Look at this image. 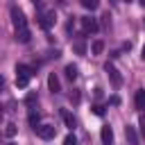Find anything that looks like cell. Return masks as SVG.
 <instances>
[{"mask_svg":"<svg viewBox=\"0 0 145 145\" xmlns=\"http://www.w3.org/2000/svg\"><path fill=\"white\" fill-rule=\"evenodd\" d=\"M125 134H127V138H129V145H138V140H136V131H134V127H125Z\"/></svg>","mask_w":145,"mask_h":145,"instance_id":"cell-12","label":"cell"},{"mask_svg":"<svg viewBox=\"0 0 145 145\" xmlns=\"http://www.w3.org/2000/svg\"><path fill=\"white\" fill-rule=\"evenodd\" d=\"M125 2H129V0H125Z\"/></svg>","mask_w":145,"mask_h":145,"instance_id":"cell-26","label":"cell"},{"mask_svg":"<svg viewBox=\"0 0 145 145\" xmlns=\"http://www.w3.org/2000/svg\"><path fill=\"white\" fill-rule=\"evenodd\" d=\"M140 57H143V61H145V45H143V50H140Z\"/></svg>","mask_w":145,"mask_h":145,"instance_id":"cell-21","label":"cell"},{"mask_svg":"<svg viewBox=\"0 0 145 145\" xmlns=\"http://www.w3.org/2000/svg\"><path fill=\"white\" fill-rule=\"evenodd\" d=\"M66 77L72 82V79H77V66H72V63H68L66 66Z\"/></svg>","mask_w":145,"mask_h":145,"instance_id":"cell-11","label":"cell"},{"mask_svg":"<svg viewBox=\"0 0 145 145\" xmlns=\"http://www.w3.org/2000/svg\"><path fill=\"white\" fill-rule=\"evenodd\" d=\"M34 129H36L39 138H43V140H50V138H54V134H57L52 125H36Z\"/></svg>","mask_w":145,"mask_h":145,"instance_id":"cell-4","label":"cell"},{"mask_svg":"<svg viewBox=\"0 0 145 145\" xmlns=\"http://www.w3.org/2000/svg\"><path fill=\"white\" fill-rule=\"evenodd\" d=\"M5 134L11 138V136H16V125H7V129H5Z\"/></svg>","mask_w":145,"mask_h":145,"instance_id":"cell-18","label":"cell"},{"mask_svg":"<svg viewBox=\"0 0 145 145\" xmlns=\"http://www.w3.org/2000/svg\"><path fill=\"white\" fill-rule=\"evenodd\" d=\"M32 68L29 66H16V86L18 88H25L27 84H29V79H32Z\"/></svg>","mask_w":145,"mask_h":145,"instance_id":"cell-2","label":"cell"},{"mask_svg":"<svg viewBox=\"0 0 145 145\" xmlns=\"http://www.w3.org/2000/svg\"><path fill=\"white\" fill-rule=\"evenodd\" d=\"M138 2H140V5H143V7H145V0H138Z\"/></svg>","mask_w":145,"mask_h":145,"instance_id":"cell-22","label":"cell"},{"mask_svg":"<svg viewBox=\"0 0 145 145\" xmlns=\"http://www.w3.org/2000/svg\"><path fill=\"white\" fill-rule=\"evenodd\" d=\"M93 113H95V116H104V106L95 104V106H93Z\"/></svg>","mask_w":145,"mask_h":145,"instance_id":"cell-19","label":"cell"},{"mask_svg":"<svg viewBox=\"0 0 145 145\" xmlns=\"http://www.w3.org/2000/svg\"><path fill=\"white\" fill-rule=\"evenodd\" d=\"M0 86H2V77H0Z\"/></svg>","mask_w":145,"mask_h":145,"instance_id":"cell-23","label":"cell"},{"mask_svg":"<svg viewBox=\"0 0 145 145\" xmlns=\"http://www.w3.org/2000/svg\"><path fill=\"white\" fill-rule=\"evenodd\" d=\"M36 18H39V27H43V29H50L54 25V20H57L54 14L52 11H45V9H39V16Z\"/></svg>","mask_w":145,"mask_h":145,"instance_id":"cell-3","label":"cell"},{"mask_svg":"<svg viewBox=\"0 0 145 145\" xmlns=\"http://www.w3.org/2000/svg\"><path fill=\"white\" fill-rule=\"evenodd\" d=\"M63 145H77V138H75V134H68V136L63 138Z\"/></svg>","mask_w":145,"mask_h":145,"instance_id":"cell-17","label":"cell"},{"mask_svg":"<svg viewBox=\"0 0 145 145\" xmlns=\"http://www.w3.org/2000/svg\"><path fill=\"white\" fill-rule=\"evenodd\" d=\"M79 2H82L84 9H91V11H95L100 7V0H79Z\"/></svg>","mask_w":145,"mask_h":145,"instance_id":"cell-10","label":"cell"},{"mask_svg":"<svg viewBox=\"0 0 145 145\" xmlns=\"http://www.w3.org/2000/svg\"><path fill=\"white\" fill-rule=\"evenodd\" d=\"M61 118H63V122H66V127H70V129L75 127V118H72V116H70L68 111H61Z\"/></svg>","mask_w":145,"mask_h":145,"instance_id":"cell-14","label":"cell"},{"mask_svg":"<svg viewBox=\"0 0 145 145\" xmlns=\"http://www.w3.org/2000/svg\"><path fill=\"white\" fill-rule=\"evenodd\" d=\"M138 122H140V131L145 134V116H140V120H138Z\"/></svg>","mask_w":145,"mask_h":145,"instance_id":"cell-20","label":"cell"},{"mask_svg":"<svg viewBox=\"0 0 145 145\" xmlns=\"http://www.w3.org/2000/svg\"><path fill=\"white\" fill-rule=\"evenodd\" d=\"M11 23H14V32H16V41L27 43L29 41V27H27V18L18 7H11Z\"/></svg>","mask_w":145,"mask_h":145,"instance_id":"cell-1","label":"cell"},{"mask_svg":"<svg viewBox=\"0 0 145 145\" xmlns=\"http://www.w3.org/2000/svg\"><path fill=\"white\" fill-rule=\"evenodd\" d=\"M136 109H145V91H136Z\"/></svg>","mask_w":145,"mask_h":145,"instance_id":"cell-9","label":"cell"},{"mask_svg":"<svg viewBox=\"0 0 145 145\" xmlns=\"http://www.w3.org/2000/svg\"><path fill=\"white\" fill-rule=\"evenodd\" d=\"M100 136H102V143H104V145H111V140H113V129H111V127H102V134H100Z\"/></svg>","mask_w":145,"mask_h":145,"instance_id":"cell-8","label":"cell"},{"mask_svg":"<svg viewBox=\"0 0 145 145\" xmlns=\"http://www.w3.org/2000/svg\"><path fill=\"white\" fill-rule=\"evenodd\" d=\"M91 50H93V54H100V52H102V50H104V43H102V41H95V43H93V48H91Z\"/></svg>","mask_w":145,"mask_h":145,"instance_id":"cell-15","label":"cell"},{"mask_svg":"<svg viewBox=\"0 0 145 145\" xmlns=\"http://www.w3.org/2000/svg\"><path fill=\"white\" fill-rule=\"evenodd\" d=\"M61 2H63V5H66V2H68V0H61Z\"/></svg>","mask_w":145,"mask_h":145,"instance_id":"cell-24","label":"cell"},{"mask_svg":"<svg viewBox=\"0 0 145 145\" xmlns=\"http://www.w3.org/2000/svg\"><path fill=\"white\" fill-rule=\"evenodd\" d=\"M72 48H75V52H77V54H84V52H86V43H84L82 39H77V41L72 43Z\"/></svg>","mask_w":145,"mask_h":145,"instance_id":"cell-13","label":"cell"},{"mask_svg":"<svg viewBox=\"0 0 145 145\" xmlns=\"http://www.w3.org/2000/svg\"><path fill=\"white\" fill-rule=\"evenodd\" d=\"M82 29H84V34H95L97 32V20L91 18V16H84L82 18Z\"/></svg>","mask_w":145,"mask_h":145,"instance_id":"cell-5","label":"cell"},{"mask_svg":"<svg viewBox=\"0 0 145 145\" xmlns=\"http://www.w3.org/2000/svg\"><path fill=\"white\" fill-rule=\"evenodd\" d=\"M9 145H14V143H9Z\"/></svg>","mask_w":145,"mask_h":145,"instance_id":"cell-25","label":"cell"},{"mask_svg":"<svg viewBox=\"0 0 145 145\" xmlns=\"http://www.w3.org/2000/svg\"><path fill=\"white\" fill-rule=\"evenodd\" d=\"M29 125H32V127L39 125V113H36V111H29Z\"/></svg>","mask_w":145,"mask_h":145,"instance_id":"cell-16","label":"cell"},{"mask_svg":"<svg viewBox=\"0 0 145 145\" xmlns=\"http://www.w3.org/2000/svg\"><path fill=\"white\" fill-rule=\"evenodd\" d=\"M48 86H50V91H52V93H59V91H61L59 77H57L54 72H50V75H48Z\"/></svg>","mask_w":145,"mask_h":145,"instance_id":"cell-7","label":"cell"},{"mask_svg":"<svg viewBox=\"0 0 145 145\" xmlns=\"http://www.w3.org/2000/svg\"><path fill=\"white\" fill-rule=\"evenodd\" d=\"M0 118H2V116H0Z\"/></svg>","mask_w":145,"mask_h":145,"instance_id":"cell-27","label":"cell"},{"mask_svg":"<svg viewBox=\"0 0 145 145\" xmlns=\"http://www.w3.org/2000/svg\"><path fill=\"white\" fill-rule=\"evenodd\" d=\"M104 70L109 72V77H111L113 86H120V84H122V77H120V72L116 70V66H113V63H106V66H104Z\"/></svg>","mask_w":145,"mask_h":145,"instance_id":"cell-6","label":"cell"}]
</instances>
